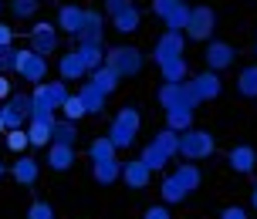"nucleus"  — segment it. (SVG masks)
I'll return each instance as SVG.
<instances>
[{"label":"nucleus","mask_w":257,"mask_h":219,"mask_svg":"<svg viewBox=\"0 0 257 219\" xmlns=\"http://www.w3.org/2000/svg\"><path fill=\"white\" fill-rule=\"evenodd\" d=\"M142 128V115L136 104H125V108H118V115L112 118V125H108V138L115 148H128V145L136 142V135Z\"/></svg>","instance_id":"obj_1"},{"label":"nucleus","mask_w":257,"mask_h":219,"mask_svg":"<svg viewBox=\"0 0 257 219\" xmlns=\"http://www.w3.org/2000/svg\"><path fill=\"white\" fill-rule=\"evenodd\" d=\"M176 145H180V135H176V132H169V128H163L153 142L142 148V162H146V168H149V172L163 168L169 158L176 155Z\"/></svg>","instance_id":"obj_2"},{"label":"nucleus","mask_w":257,"mask_h":219,"mask_svg":"<svg viewBox=\"0 0 257 219\" xmlns=\"http://www.w3.org/2000/svg\"><path fill=\"white\" fill-rule=\"evenodd\" d=\"M217 148L213 135L210 132H200V128H190L180 135V145H176V155L186 158V162H200V158H210Z\"/></svg>","instance_id":"obj_3"},{"label":"nucleus","mask_w":257,"mask_h":219,"mask_svg":"<svg viewBox=\"0 0 257 219\" xmlns=\"http://www.w3.org/2000/svg\"><path fill=\"white\" fill-rule=\"evenodd\" d=\"M105 64L112 68L118 78H136L142 71V64H146V58L136 48H112V51L105 54Z\"/></svg>","instance_id":"obj_4"},{"label":"nucleus","mask_w":257,"mask_h":219,"mask_svg":"<svg viewBox=\"0 0 257 219\" xmlns=\"http://www.w3.org/2000/svg\"><path fill=\"white\" fill-rule=\"evenodd\" d=\"M14 71L24 78V81H31V84H41L48 78V58L34 54L31 48L27 51H14Z\"/></svg>","instance_id":"obj_5"},{"label":"nucleus","mask_w":257,"mask_h":219,"mask_svg":"<svg viewBox=\"0 0 257 219\" xmlns=\"http://www.w3.org/2000/svg\"><path fill=\"white\" fill-rule=\"evenodd\" d=\"M31 112H34V98L31 94H11L7 104L0 108V118H4V125L11 132V128H24L31 122Z\"/></svg>","instance_id":"obj_6"},{"label":"nucleus","mask_w":257,"mask_h":219,"mask_svg":"<svg viewBox=\"0 0 257 219\" xmlns=\"http://www.w3.org/2000/svg\"><path fill=\"white\" fill-rule=\"evenodd\" d=\"M213 27H217V14H213V7H206V4H200V7H193V10H190L186 38H190V40H210V34H213Z\"/></svg>","instance_id":"obj_7"},{"label":"nucleus","mask_w":257,"mask_h":219,"mask_svg":"<svg viewBox=\"0 0 257 219\" xmlns=\"http://www.w3.org/2000/svg\"><path fill=\"white\" fill-rule=\"evenodd\" d=\"M159 104H163L166 112H173V108H196L200 98H196L193 88L183 81V84H163V88H159Z\"/></svg>","instance_id":"obj_8"},{"label":"nucleus","mask_w":257,"mask_h":219,"mask_svg":"<svg viewBox=\"0 0 257 219\" xmlns=\"http://www.w3.org/2000/svg\"><path fill=\"white\" fill-rule=\"evenodd\" d=\"M27 38H31V51L41 54V58H48V54L58 51V27L48 24V20H41L27 30Z\"/></svg>","instance_id":"obj_9"},{"label":"nucleus","mask_w":257,"mask_h":219,"mask_svg":"<svg viewBox=\"0 0 257 219\" xmlns=\"http://www.w3.org/2000/svg\"><path fill=\"white\" fill-rule=\"evenodd\" d=\"M233 58H237V51H233V44H227V40H210L206 44V54H203L206 71H213V74L223 71V68H230Z\"/></svg>","instance_id":"obj_10"},{"label":"nucleus","mask_w":257,"mask_h":219,"mask_svg":"<svg viewBox=\"0 0 257 219\" xmlns=\"http://www.w3.org/2000/svg\"><path fill=\"white\" fill-rule=\"evenodd\" d=\"M85 20H88V10L85 7H75V4H64L61 10H58V30L64 34H71V38H81V30H85Z\"/></svg>","instance_id":"obj_11"},{"label":"nucleus","mask_w":257,"mask_h":219,"mask_svg":"<svg viewBox=\"0 0 257 219\" xmlns=\"http://www.w3.org/2000/svg\"><path fill=\"white\" fill-rule=\"evenodd\" d=\"M183 48H186L183 34H176V30H166L163 38L156 40L153 61H156V64H166V61H173V58H183Z\"/></svg>","instance_id":"obj_12"},{"label":"nucleus","mask_w":257,"mask_h":219,"mask_svg":"<svg viewBox=\"0 0 257 219\" xmlns=\"http://www.w3.org/2000/svg\"><path fill=\"white\" fill-rule=\"evenodd\" d=\"M31 98H34L38 104H44V108H51V112H61L64 98H68V84H64V81H51V84H38Z\"/></svg>","instance_id":"obj_13"},{"label":"nucleus","mask_w":257,"mask_h":219,"mask_svg":"<svg viewBox=\"0 0 257 219\" xmlns=\"http://www.w3.org/2000/svg\"><path fill=\"white\" fill-rule=\"evenodd\" d=\"M190 88H193V94H196L200 102H210V98H217L220 91H223V81H220L213 71H203V74H196L190 81Z\"/></svg>","instance_id":"obj_14"},{"label":"nucleus","mask_w":257,"mask_h":219,"mask_svg":"<svg viewBox=\"0 0 257 219\" xmlns=\"http://www.w3.org/2000/svg\"><path fill=\"white\" fill-rule=\"evenodd\" d=\"M230 168L233 172H240V176H250L257 168V148L254 145H237V148H230Z\"/></svg>","instance_id":"obj_15"},{"label":"nucleus","mask_w":257,"mask_h":219,"mask_svg":"<svg viewBox=\"0 0 257 219\" xmlns=\"http://www.w3.org/2000/svg\"><path fill=\"white\" fill-rule=\"evenodd\" d=\"M149 168H146V162L142 158H136V162H122V182H125L128 189H146L149 186Z\"/></svg>","instance_id":"obj_16"},{"label":"nucleus","mask_w":257,"mask_h":219,"mask_svg":"<svg viewBox=\"0 0 257 219\" xmlns=\"http://www.w3.org/2000/svg\"><path fill=\"white\" fill-rule=\"evenodd\" d=\"M78 98H81V104H85V112L88 115H102L105 112V102H108V94H105L102 88H95V84H81V91H78Z\"/></svg>","instance_id":"obj_17"},{"label":"nucleus","mask_w":257,"mask_h":219,"mask_svg":"<svg viewBox=\"0 0 257 219\" xmlns=\"http://www.w3.org/2000/svg\"><path fill=\"white\" fill-rule=\"evenodd\" d=\"M11 176L21 182V186H34V182H38V176H41V162H34V158L21 155V158L11 166Z\"/></svg>","instance_id":"obj_18"},{"label":"nucleus","mask_w":257,"mask_h":219,"mask_svg":"<svg viewBox=\"0 0 257 219\" xmlns=\"http://www.w3.org/2000/svg\"><path fill=\"white\" fill-rule=\"evenodd\" d=\"M58 71H61V81L68 84V81H81V78L88 74V68H85V61L78 58V51L64 54L61 61H58Z\"/></svg>","instance_id":"obj_19"},{"label":"nucleus","mask_w":257,"mask_h":219,"mask_svg":"<svg viewBox=\"0 0 257 219\" xmlns=\"http://www.w3.org/2000/svg\"><path fill=\"white\" fill-rule=\"evenodd\" d=\"M48 166L54 172H68L75 166V148L71 145H48Z\"/></svg>","instance_id":"obj_20"},{"label":"nucleus","mask_w":257,"mask_h":219,"mask_svg":"<svg viewBox=\"0 0 257 219\" xmlns=\"http://www.w3.org/2000/svg\"><path fill=\"white\" fill-rule=\"evenodd\" d=\"M54 138V122H27V142L48 148Z\"/></svg>","instance_id":"obj_21"},{"label":"nucleus","mask_w":257,"mask_h":219,"mask_svg":"<svg viewBox=\"0 0 257 219\" xmlns=\"http://www.w3.org/2000/svg\"><path fill=\"white\" fill-rule=\"evenodd\" d=\"M139 24H142L139 7H125L122 14H115V17H112V27H115L118 34H132V30H139Z\"/></svg>","instance_id":"obj_22"},{"label":"nucleus","mask_w":257,"mask_h":219,"mask_svg":"<svg viewBox=\"0 0 257 219\" xmlns=\"http://www.w3.org/2000/svg\"><path fill=\"white\" fill-rule=\"evenodd\" d=\"M91 176H95V182H102V186H112V182L122 179V162H118V158L98 162V166H91Z\"/></svg>","instance_id":"obj_23"},{"label":"nucleus","mask_w":257,"mask_h":219,"mask_svg":"<svg viewBox=\"0 0 257 219\" xmlns=\"http://www.w3.org/2000/svg\"><path fill=\"white\" fill-rule=\"evenodd\" d=\"M166 128L176 132V135L190 132L193 128V108H173V112H166Z\"/></svg>","instance_id":"obj_24"},{"label":"nucleus","mask_w":257,"mask_h":219,"mask_svg":"<svg viewBox=\"0 0 257 219\" xmlns=\"http://www.w3.org/2000/svg\"><path fill=\"white\" fill-rule=\"evenodd\" d=\"M190 10H193L190 4H176V7H173V10L163 17L166 30H176V34H183V30H186V24H190Z\"/></svg>","instance_id":"obj_25"},{"label":"nucleus","mask_w":257,"mask_h":219,"mask_svg":"<svg viewBox=\"0 0 257 219\" xmlns=\"http://www.w3.org/2000/svg\"><path fill=\"white\" fill-rule=\"evenodd\" d=\"M159 71H163V81H166V84H183L190 68H186V58H173L166 64H159Z\"/></svg>","instance_id":"obj_26"},{"label":"nucleus","mask_w":257,"mask_h":219,"mask_svg":"<svg viewBox=\"0 0 257 219\" xmlns=\"http://www.w3.org/2000/svg\"><path fill=\"white\" fill-rule=\"evenodd\" d=\"M78 44H102V14L98 10H88V20H85V30Z\"/></svg>","instance_id":"obj_27"},{"label":"nucleus","mask_w":257,"mask_h":219,"mask_svg":"<svg viewBox=\"0 0 257 219\" xmlns=\"http://www.w3.org/2000/svg\"><path fill=\"white\" fill-rule=\"evenodd\" d=\"M115 145H112V138L105 135V138H95L91 142V148H88V158H91V166H98V162H112L115 158Z\"/></svg>","instance_id":"obj_28"},{"label":"nucleus","mask_w":257,"mask_h":219,"mask_svg":"<svg viewBox=\"0 0 257 219\" xmlns=\"http://www.w3.org/2000/svg\"><path fill=\"white\" fill-rule=\"evenodd\" d=\"M78 58L85 61V68L91 71H98V68L105 64V54H102V44H78Z\"/></svg>","instance_id":"obj_29"},{"label":"nucleus","mask_w":257,"mask_h":219,"mask_svg":"<svg viewBox=\"0 0 257 219\" xmlns=\"http://www.w3.org/2000/svg\"><path fill=\"white\" fill-rule=\"evenodd\" d=\"M118 81H122V78H118L108 64H102L98 71H91V84H95V88H102L105 94H112V91L118 88Z\"/></svg>","instance_id":"obj_30"},{"label":"nucleus","mask_w":257,"mask_h":219,"mask_svg":"<svg viewBox=\"0 0 257 219\" xmlns=\"http://www.w3.org/2000/svg\"><path fill=\"white\" fill-rule=\"evenodd\" d=\"M173 179L180 182V186L186 189V192H193V189H200L203 176H200V168H196V166H190V162H186V166H180L176 172H173Z\"/></svg>","instance_id":"obj_31"},{"label":"nucleus","mask_w":257,"mask_h":219,"mask_svg":"<svg viewBox=\"0 0 257 219\" xmlns=\"http://www.w3.org/2000/svg\"><path fill=\"white\" fill-rule=\"evenodd\" d=\"M237 91H240L244 98H257V64L244 68V71L237 74Z\"/></svg>","instance_id":"obj_32"},{"label":"nucleus","mask_w":257,"mask_h":219,"mask_svg":"<svg viewBox=\"0 0 257 219\" xmlns=\"http://www.w3.org/2000/svg\"><path fill=\"white\" fill-rule=\"evenodd\" d=\"M75 138H78L75 122H54V138H51V145H71V148H75Z\"/></svg>","instance_id":"obj_33"},{"label":"nucleus","mask_w":257,"mask_h":219,"mask_svg":"<svg viewBox=\"0 0 257 219\" xmlns=\"http://www.w3.org/2000/svg\"><path fill=\"white\" fill-rule=\"evenodd\" d=\"M159 192H163V202H183V199H186V189H183L180 182L173 179V176H166V179H163V186H159Z\"/></svg>","instance_id":"obj_34"},{"label":"nucleus","mask_w":257,"mask_h":219,"mask_svg":"<svg viewBox=\"0 0 257 219\" xmlns=\"http://www.w3.org/2000/svg\"><path fill=\"white\" fill-rule=\"evenodd\" d=\"M61 112H64V122H78V118H81V115H88V112H85V104H81V98H78V94H68V98H64Z\"/></svg>","instance_id":"obj_35"},{"label":"nucleus","mask_w":257,"mask_h":219,"mask_svg":"<svg viewBox=\"0 0 257 219\" xmlns=\"http://www.w3.org/2000/svg\"><path fill=\"white\" fill-rule=\"evenodd\" d=\"M27 145H31V142H27V128H11V132H7V148H11V152L21 155Z\"/></svg>","instance_id":"obj_36"},{"label":"nucleus","mask_w":257,"mask_h":219,"mask_svg":"<svg viewBox=\"0 0 257 219\" xmlns=\"http://www.w3.org/2000/svg\"><path fill=\"white\" fill-rule=\"evenodd\" d=\"M27 219H54V206L44 202V199H34V202L27 206Z\"/></svg>","instance_id":"obj_37"},{"label":"nucleus","mask_w":257,"mask_h":219,"mask_svg":"<svg viewBox=\"0 0 257 219\" xmlns=\"http://www.w3.org/2000/svg\"><path fill=\"white\" fill-rule=\"evenodd\" d=\"M38 7H41L38 0H11L14 17H34V10H38Z\"/></svg>","instance_id":"obj_38"},{"label":"nucleus","mask_w":257,"mask_h":219,"mask_svg":"<svg viewBox=\"0 0 257 219\" xmlns=\"http://www.w3.org/2000/svg\"><path fill=\"white\" fill-rule=\"evenodd\" d=\"M125 7H132V0H105V10H108V17H115V14H122Z\"/></svg>","instance_id":"obj_39"},{"label":"nucleus","mask_w":257,"mask_h":219,"mask_svg":"<svg viewBox=\"0 0 257 219\" xmlns=\"http://www.w3.org/2000/svg\"><path fill=\"white\" fill-rule=\"evenodd\" d=\"M142 219H173V216H169L166 206H149L146 212H142Z\"/></svg>","instance_id":"obj_40"},{"label":"nucleus","mask_w":257,"mask_h":219,"mask_svg":"<svg viewBox=\"0 0 257 219\" xmlns=\"http://www.w3.org/2000/svg\"><path fill=\"white\" fill-rule=\"evenodd\" d=\"M220 219H247V209L244 206H227L220 212Z\"/></svg>","instance_id":"obj_41"},{"label":"nucleus","mask_w":257,"mask_h":219,"mask_svg":"<svg viewBox=\"0 0 257 219\" xmlns=\"http://www.w3.org/2000/svg\"><path fill=\"white\" fill-rule=\"evenodd\" d=\"M14 44V30L7 24H0V48H11Z\"/></svg>","instance_id":"obj_42"},{"label":"nucleus","mask_w":257,"mask_h":219,"mask_svg":"<svg viewBox=\"0 0 257 219\" xmlns=\"http://www.w3.org/2000/svg\"><path fill=\"white\" fill-rule=\"evenodd\" d=\"M7 98H11V81L0 74V102H7Z\"/></svg>","instance_id":"obj_43"},{"label":"nucleus","mask_w":257,"mask_h":219,"mask_svg":"<svg viewBox=\"0 0 257 219\" xmlns=\"http://www.w3.org/2000/svg\"><path fill=\"white\" fill-rule=\"evenodd\" d=\"M250 206L257 209V186H254V192H250Z\"/></svg>","instance_id":"obj_44"},{"label":"nucleus","mask_w":257,"mask_h":219,"mask_svg":"<svg viewBox=\"0 0 257 219\" xmlns=\"http://www.w3.org/2000/svg\"><path fill=\"white\" fill-rule=\"evenodd\" d=\"M4 132H7V125H4V118H0V135H4Z\"/></svg>","instance_id":"obj_45"},{"label":"nucleus","mask_w":257,"mask_h":219,"mask_svg":"<svg viewBox=\"0 0 257 219\" xmlns=\"http://www.w3.org/2000/svg\"><path fill=\"white\" fill-rule=\"evenodd\" d=\"M4 172H7V168H4V162H0V179H4Z\"/></svg>","instance_id":"obj_46"},{"label":"nucleus","mask_w":257,"mask_h":219,"mask_svg":"<svg viewBox=\"0 0 257 219\" xmlns=\"http://www.w3.org/2000/svg\"><path fill=\"white\" fill-rule=\"evenodd\" d=\"M176 4H186V0H176Z\"/></svg>","instance_id":"obj_47"},{"label":"nucleus","mask_w":257,"mask_h":219,"mask_svg":"<svg viewBox=\"0 0 257 219\" xmlns=\"http://www.w3.org/2000/svg\"><path fill=\"white\" fill-rule=\"evenodd\" d=\"M0 7H4V0H0Z\"/></svg>","instance_id":"obj_48"},{"label":"nucleus","mask_w":257,"mask_h":219,"mask_svg":"<svg viewBox=\"0 0 257 219\" xmlns=\"http://www.w3.org/2000/svg\"><path fill=\"white\" fill-rule=\"evenodd\" d=\"M254 51H257V44H254Z\"/></svg>","instance_id":"obj_49"}]
</instances>
